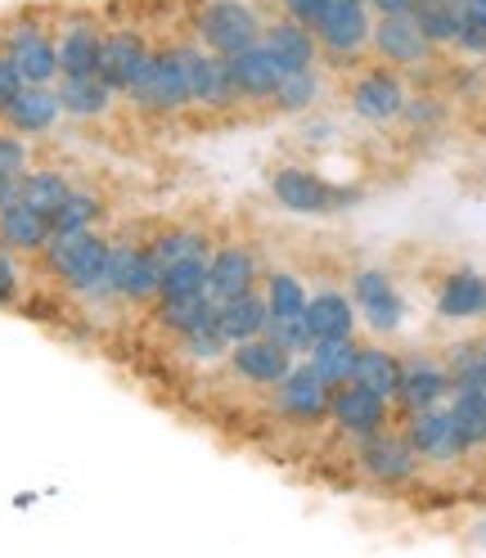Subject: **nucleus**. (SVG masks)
I'll return each mask as SVG.
<instances>
[{"label":"nucleus","instance_id":"1","mask_svg":"<svg viewBox=\"0 0 486 558\" xmlns=\"http://www.w3.org/2000/svg\"><path fill=\"white\" fill-rule=\"evenodd\" d=\"M109 253H113V234H104L99 226V230H77V234H54L50 248L41 253V266L63 293L95 302V298H109L104 293Z\"/></svg>","mask_w":486,"mask_h":558},{"label":"nucleus","instance_id":"2","mask_svg":"<svg viewBox=\"0 0 486 558\" xmlns=\"http://www.w3.org/2000/svg\"><path fill=\"white\" fill-rule=\"evenodd\" d=\"M266 10L257 0H194L190 5V37L207 50H217L221 59L239 54L262 41L266 32Z\"/></svg>","mask_w":486,"mask_h":558},{"label":"nucleus","instance_id":"3","mask_svg":"<svg viewBox=\"0 0 486 558\" xmlns=\"http://www.w3.org/2000/svg\"><path fill=\"white\" fill-rule=\"evenodd\" d=\"M266 190L293 217H333V213H347V207L361 203V190L333 185L329 177H320V171L306 162H275L266 171Z\"/></svg>","mask_w":486,"mask_h":558},{"label":"nucleus","instance_id":"4","mask_svg":"<svg viewBox=\"0 0 486 558\" xmlns=\"http://www.w3.org/2000/svg\"><path fill=\"white\" fill-rule=\"evenodd\" d=\"M126 104L141 109L145 118H185L194 113L190 99V77H185V59H181V41H158L145 73L135 77V86L126 90Z\"/></svg>","mask_w":486,"mask_h":558},{"label":"nucleus","instance_id":"5","mask_svg":"<svg viewBox=\"0 0 486 558\" xmlns=\"http://www.w3.org/2000/svg\"><path fill=\"white\" fill-rule=\"evenodd\" d=\"M342 99H347V113L356 122L392 126V122H401V109L410 99V77L388 63H378V59H361L352 68V77L342 82Z\"/></svg>","mask_w":486,"mask_h":558},{"label":"nucleus","instance_id":"6","mask_svg":"<svg viewBox=\"0 0 486 558\" xmlns=\"http://www.w3.org/2000/svg\"><path fill=\"white\" fill-rule=\"evenodd\" d=\"M374 5L369 0H329L325 14L311 23L325 54V68H356L361 59H369V37H374Z\"/></svg>","mask_w":486,"mask_h":558},{"label":"nucleus","instance_id":"7","mask_svg":"<svg viewBox=\"0 0 486 558\" xmlns=\"http://www.w3.org/2000/svg\"><path fill=\"white\" fill-rule=\"evenodd\" d=\"M0 50L14 59L23 82L54 86L59 82V50H54V14L23 10L10 23H0Z\"/></svg>","mask_w":486,"mask_h":558},{"label":"nucleus","instance_id":"8","mask_svg":"<svg viewBox=\"0 0 486 558\" xmlns=\"http://www.w3.org/2000/svg\"><path fill=\"white\" fill-rule=\"evenodd\" d=\"M162 262L154 257L149 239H113L109 275H104V293L122 306H154L158 302Z\"/></svg>","mask_w":486,"mask_h":558},{"label":"nucleus","instance_id":"9","mask_svg":"<svg viewBox=\"0 0 486 558\" xmlns=\"http://www.w3.org/2000/svg\"><path fill=\"white\" fill-rule=\"evenodd\" d=\"M347 293H352V302L361 311V325L374 329L378 338H392L405 329L410 302H405L397 275L388 266H356L347 275Z\"/></svg>","mask_w":486,"mask_h":558},{"label":"nucleus","instance_id":"10","mask_svg":"<svg viewBox=\"0 0 486 558\" xmlns=\"http://www.w3.org/2000/svg\"><path fill=\"white\" fill-rule=\"evenodd\" d=\"M356 469L369 486H384V492H401V486H414L424 473L414 446L405 441V433L392 424L384 433H369L356 441Z\"/></svg>","mask_w":486,"mask_h":558},{"label":"nucleus","instance_id":"11","mask_svg":"<svg viewBox=\"0 0 486 558\" xmlns=\"http://www.w3.org/2000/svg\"><path fill=\"white\" fill-rule=\"evenodd\" d=\"M437 46L420 32L414 14H378L374 19V37H369V59L397 68V73L414 77V73H428L437 63Z\"/></svg>","mask_w":486,"mask_h":558},{"label":"nucleus","instance_id":"12","mask_svg":"<svg viewBox=\"0 0 486 558\" xmlns=\"http://www.w3.org/2000/svg\"><path fill=\"white\" fill-rule=\"evenodd\" d=\"M329 397H333V388L316 374V365H311L306 356L293 361V369L270 388L275 414H280L284 424H297V428H320V424H329Z\"/></svg>","mask_w":486,"mask_h":558},{"label":"nucleus","instance_id":"13","mask_svg":"<svg viewBox=\"0 0 486 558\" xmlns=\"http://www.w3.org/2000/svg\"><path fill=\"white\" fill-rule=\"evenodd\" d=\"M401 433L414 446V456H420L424 469H455L469 456V446L455 428V418H450L446 401L428 405V410H414V414H401Z\"/></svg>","mask_w":486,"mask_h":558},{"label":"nucleus","instance_id":"14","mask_svg":"<svg viewBox=\"0 0 486 558\" xmlns=\"http://www.w3.org/2000/svg\"><path fill=\"white\" fill-rule=\"evenodd\" d=\"M181 41V59H185V77H190V99H194V113H207V118H221V113H234L239 109V95L230 86V73H226V59L217 50L198 46L190 32Z\"/></svg>","mask_w":486,"mask_h":558},{"label":"nucleus","instance_id":"15","mask_svg":"<svg viewBox=\"0 0 486 558\" xmlns=\"http://www.w3.org/2000/svg\"><path fill=\"white\" fill-rule=\"evenodd\" d=\"M154 46H158V41L149 37L145 27H135V23H104V41H99L95 73L126 99V90L135 86V77L145 73Z\"/></svg>","mask_w":486,"mask_h":558},{"label":"nucleus","instance_id":"16","mask_svg":"<svg viewBox=\"0 0 486 558\" xmlns=\"http://www.w3.org/2000/svg\"><path fill=\"white\" fill-rule=\"evenodd\" d=\"M104 19L86 5L54 10V50H59V77H86L99 63Z\"/></svg>","mask_w":486,"mask_h":558},{"label":"nucleus","instance_id":"17","mask_svg":"<svg viewBox=\"0 0 486 558\" xmlns=\"http://www.w3.org/2000/svg\"><path fill=\"white\" fill-rule=\"evenodd\" d=\"M329 424L342 433V437H369V433H384L397 424V405L388 397H378L361 383H338L333 397H329Z\"/></svg>","mask_w":486,"mask_h":558},{"label":"nucleus","instance_id":"18","mask_svg":"<svg viewBox=\"0 0 486 558\" xmlns=\"http://www.w3.org/2000/svg\"><path fill=\"white\" fill-rule=\"evenodd\" d=\"M455 388L450 378V365L446 356H433V352H410L401 356V383H397V414H414V410H428V405H441Z\"/></svg>","mask_w":486,"mask_h":558},{"label":"nucleus","instance_id":"19","mask_svg":"<svg viewBox=\"0 0 486 558\" xmlns=\"http://www.w3.org/2000/svg\"><path fill=\"white\" fill-rule=\"evenodd\" d=\"M433 316L446 325H486V270L450 266L433 289Z\"/></svg>","mask_w":486,"mask_h":558},{"label":"nucleus","instance_id":"20","mask_svg":"<svg viewBox=\"0 0 486 558\" xmlns=\"http://www.w3.org/2000/svg\"><path fill=\"white\" fill-rule=\"evenodd\" d=\"M293 352H284L280 342H275L270 333H257V338H243V342H230L226 352V369L243 383V388H257V392H270L275 383H280L289 369H293Z\"/></svg>","mask_w":486,"mask_h":558},{"label":"nucleus","instance_id":"21","mask_svg":"<svg viewBox=\"0 0 486 558\" xmlns=\"http://www.w3.org/2000/svg\"><path fill=\"white\" fill-rule=\"evenodd\" d=\"M262 270L266 266L248 239H221V243H212V253H207V293L217 302L248 293L262 284Z\"/></svg>","mask_w":486,"mask_h":558},{"label":"nucleus","instance_id":"22","mask_svg":"<svg viewBox=\"0 0 486 558\" xmlns=\"http://www.w3.org/2000/svg\"><path fill=\"white\" fill-rule=\"evenodd\" d=\"M226 73H230V86L239 95V109H266L275 86H280V77H284V68L275 63V54L257 41L248 50L230 54L226 59Z\"/></svg>","mask_w":486,"mask_h":558},{"label":"nucleus","instance_id":"23","mask_svg":"<svg viewBox=\"0 0 486 558\" xmlns=\"http://www.w3.org/2000/svg\"><path fill=\"white\" fill-rule=\"evenodd\" d=\"M302 320H306L311 333H316V342L320 338H356L361 311H356L352 293H347V284H333V279H325V284L311 289Z\"/></svg>","mask_w":486,"mask_h":558},{"label":"nucleus","instance_id":"24","mask_svg":"<svg viewBox=\"0 0 486 558\" xmlns=\"http://www.w3.org/2000/svg\"><path fill=\"white\" fill-rule=\"evenodd\" d=\"M63 122V109H59V90L54 86H37L27 82L5 109H0V126H10L27 140H50L54 126Z\"/></svg>","mask_w":486,"mask_h":558},{"label":"nucleus","instance_id":"25","mask_svg":"<svg viewBox=\"0 0 486 558\" xmlns=\"http://www.w3.org/2000/svg\"><path fill=\"white\" fill-rule=\"evenodd\" d=\"M329 90H333V82H329V68H325V63H316V68H293V73L280 77V86H275V95H270L266 109L280 113V118H311V113L325 109Z\"/></svg>","mask_w":486,"mask_h":558},{"label":"nucleus","instance_id":"26","mask_svg":"<svg viewBox=\"0 0 486 558\" xmlns=\"http://www.w3.org/2000/svg\"><path fill=\"white\" fill-rule=\"evenodd\" d=\"M262 46L275 54V63H280L284 73H293V68H316V63H325L316 32H311L306 23H297V19H289V14H270V19H266Z\"/></svg>","mask_w":486,"mask_h":558},{"label":"nucleus","instance_id":"27","mask_svg":"<svg viewBox=\"0 0 486 558\" xmlns=\"http://www.w3.org/2000/svg\"><path fill=\"white\" fill-rule=\"evenodd\" d=\"M59 90V109L63 118H73V122H104V118H113V109L122 104V95L104 82L99 73H86V77H59L54 82Z\"/></svg>","mask_w":486,"mask_h":558},{"label":"nucleus","instance_id":"28","mask_svg":"<svg viewBox=\"0 0 486 558\" xmlns=\"http://www.w3.org/2000/svg\"><path fill=\"white\" fill-rule=\"evenodd\" d=\"M50 239H54L50 217L32 213V207H23V203L0 207V243H5L10 253H19V257L32 262V257H41L50 248Z\"/></svg>","mask_w":486,"mask_h":558},{"label":"nucleus","instance_id":"29","mask_svg":"<svg viewBox=\"0 0 486 558\" xmlns=\"http://www.w3.org/2000/svg\"><path fill=\"white\" fill-rule=\"evenodd\" d=\"M266 325H270V306H266L262 289H248V293H234V298L217 302V329H221L226 342L257 338V333H266Z\"/></svg>","mask_w":486,"mask_h":558},{"label":"nucleus","instance_id":"30","mask_svg":"<svg viewBox=\"0 0 486 558\" xmlns=\"http://www.w3.org/2000/svg\"><path fill=\"white\" fill-rule=\"evenodd\" d=\"M154 320L167 338H185L198 329H217V298L198 293V298H171V302H154Z\"/></svg>","mask_w":486,"mask_h":558},{"label":"nucleus","instance_id":"31","mask_svg":"<svg viewBox=\"0 0 486 558\" xmlns=\"http://www.w3.org/2000/svg\"><path fill=\"white\" fill-rule=\"evenodd\" d=\"M212 230L207 226H198V221H167V226H158L154 234H149V248H154V257L167 266V262H185V257H203L207 262V253H212Z\"/></svg>","mask_w":486,"mask_h":558},{"label":"nucleus","instance_id":"32","mask_svg":"<svg viewBox=\"0 0 486 558\" xmlns=\"http://www.w3.org/2000/svg\"><path fill=\"white\" fill-rule=\"evenodd\" d=\"M104 217H109V198H104L95 185H77L68 190V198L54 207L50 217V230L54 234H77V230H99Z\"/></svg>","mask_w":486,"mask_h":558},{"label":"nucleus","instance_id":"33","mask_svg":"<svg viewBox=\"0 0 486 558\" xmlns=\"http://www.w3.org/2000/svg\"><path fill=\"white\" fill-rule=\"evenodd\" d=\"M352 383H361V388H369V392L392 401L397 383H401V356L392 352V347H384V342H361L356 365H352Z\"/></svg>","mask_w":486,"mask_h":558},{"label":"nucleus","instance_id":"34","mask_svg":"<svg viewBox=\"0 0 486 558\" xmlns=\"http://www.w3.org/2000/svg\"><path fill=\"white\" fill-rule=\"evenodd\" d=\"M257 289H262V298H266V306H270V320H293V316H302L306 298H311L306 279H302L297 270H289V266H266Z\"/></svg>","mask_w":486,"mask_h":558},{"label":"nucleus","instance_id":"35","mask_svg":"<svg viewBox=\"0 0 486 558\" xmlns=\"http://www.w3.org/2000/svg\"><path fill=\"white\" fill-rule=\"evenodd\" d=\"M68 190H73V177H63L59 167H32L19 177V203L41 217H54V207L68 198Z\"/></svg>","mask_w":486,"mask_h":558},{"label":"nucleus","instance_id":"36","mask_svg":"<svg viewBox=\"0 0 486 558\" xmlns=\"http://www.w3.org/2000/svg\"><path fill=\"white\" fill-rule=\"evenodd\" d=\"M446 410H450V418H455L469 456H473V450H486V392H477V388H450Z\"/></svg>","mask_w":486,"mask_h":558},{"label":"nucleus","instance_id":"37","mask_svg":"<svg viewBox=\"0 0 486 558\" xmlns=\"http://www.w3.org/2000/svg\"><path fill=\"white\" fill-rule=\"evenodd\" d=\"M414 23H420L424 37L446 54V50H455V37L464 27V5L460 0H424V5L414 10Z\"/></svg>","mask_w":486,"mask_h":558},{"label":"nucleus","instance_id":"38","mask_svg":"<svg viewBox=\"0 0 486 558\" xmlns=\"http://www.w3.org/2000/svg\"><path fill=\"white\" fill-rule=\"evenodd\" d=\"M356 352H361V338H320L316 347H311L306 361L316 365V374L329 383V388H338V383H352Z\"/></svg>","mask_w":486,"mask_h":558},{"label":"nucleus","instance_id":"39","mask_svg":"<svg viewBox=\"0 0 486 558\" xmlns=\"http://www.w3.org/2000/svg\"><path fill=\"white\" fill-rule=\"evenodd\" d=\"M198 293H207V262H203V257H185V262H167V266H162L158 302L198 298Z\"/></svg>","mask_w":486,"mask_h":558},{"label":"nucleus","instance_id":"40","mask_svg":"<svg viewBox=\"0 0 486 558\" xmlns=\"http://www.w3.org/2000/svg\"><path fill=\"white\" fill-rule=\"evenodd\" d=\"M446 118H450V104H446L437 90H420V95L410 90L405 109H401V122H405L410 131H441Z\"/></svg>","mask_w":486,"mask_h":558},{"label":"nucleus","instance_id":"41","mask_svg":"<svg viewBox=\"0 0 486 558\" xmlns=\"http://www.w3.org/2000/svg\"><path fill=\"white\" fill-rule=\"evenodd\" d=\"M27 284H32L27 257L10 253L5 243H0V311H14V306H23V298H27Z\"/></svg>","mask_w":486,"mask_h":558},{"label":"nucleus","instance_id":"42","mask_svg":"<svg viewBox=\"0 0 486 558\" xmlns=\"http://www.w3.org/2000/svg\"><path fill=\"white\" fill-rule=\"evenodd\" d=\"M177 342V356H185L190 365H221L230 342L221 338V329H198V333H185V338H171Z\"/></svg>","mask_w":486,"mask_h":558},{"label":"nucleus","instance_id":"43","mask_svg":"<svg viewBox=\"0 0 486 558\" xmlns=\"http://www.w3.org/2000/svg\"><path fill=\"white\" fill-rule=\"evenodd\" d=\"M37 140H27L10 126H0V177H23V171L37 167Z\"/></svg>","mask_w":486,"mask_h":558},{"label":"nucleus","instance_id":"44","mask_svg":"<svg viewBox=\"0 0 486 558\" xmlns=\"http://www.w3.org/2000/svg\"><path fill=\"white\" fill-rule=\"evenodd\" d=\"M266 333H270L275 342H280L284 352H293L297 361H302V356H311V347H316V333L306 329V320H302V316H293V320H270V325H266Z\"/></svg>","mask_w":486,"mask_h":558},{"label":"nucleus","instance_id":"45","mask_svg":"<svg viewBox=\"0 0 486 558\" xmlns=\"http://www.w3.org/2000/svg\"><path fill=\"white\" fill-rule=\"evenodd\" d=\"M23 86H27V82H23V73L14 68V59H10L5 50H0V109H5V104H10Z\"/></svg>","mask_w":486,"mask_h":558},{"label":"nucleus","instance_id":"46","mask_svg":"<svg viewBox=\"0 0 486 558\" xmlns=\"http://www.w3.org/2000/svg\"><path fill=\"white\" fill-rule=\"evenodd\" d=\"M325 5L329 0H280V14H289V19H297V23H316L320 14H325Z\"/></svg>","mask_w":486,"mask_h":558},{"label":"nucleus","instance_id":"47","mask_svg":"<svg viewBox=\"0 0 486 558\" xmlns=\"http://www.w3.org/2000/svg\"><path fill=\"white\" fill-rule=\"evenodd\" d=\"M374 14H414L424 0H369Z\"/></svg>","mask_w":486,"mask_h":558},{"label":"nucleus","instance_id":"48","mask_svg":"<svg viewBox=\"0 0 486 558\" xmlns=\"http://www.w3.org/2000/svg\"><path fill=\"white\" fill-rule=\"evenodd\" d=\"M19 203V177H0V207Z\"/></svg>","mask_w":486,"mask_h":558},{"label":"nucleus","instance_id":"49","mask_svg":"<svg viewBox=\"0 0 486 558\" xmlns=\"http://www.w3.org/2000/svg\"><path fill=\"white\" fill-rule=\"evenodd\" d=\"M464 5V19H486V0H460Z\"/></svg>","mask_w":486,"mask_h":558},{"label":"nucleus","instance_id":"50","mask_svg":"<svg viewBox=\"0 0 486 558\" xmlns=\"http://www.w3.org/2000/svg\"><path fill=\"white\" fill-rule=\"evenodd\" d=\"M477 352H482V361H486V333H482V338H477Z\"/></svg>","mask_w":486,"mask_h":558}]
</instances>
